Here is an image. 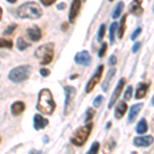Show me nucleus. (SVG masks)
<instances>
[{"label": "nucleus", "mask_w": 154, "mask_h": 154, "mask_svg": "<svg viewBox=\"0 0 154 154\" xmlns=\"http://www.w3.org/2000/svg\"><path fill=\"white\" fill-rule=\"evenodd\" d=\"M0 46L5 48H12L14 46V42L11 39H6V38H1L0 40Z\"/></svg>", "instance_id": "nucleus-25"}, {"label": "nucleus", "mask_w": 154, "mask_h": 154, "mask_svg": "<svg viewBox=\"0 0 154 154\" xmlns=\"http://www.w3.org/2000/svg\"><path fill=\"white\" fill-rule=\"evenodd\" d=\"M64 91H65V97H66L65 106H64V114L68 115L71 111L72 103H73V100L76 96V88H73V86H65Z\"/></svg>", "instance_id": "nucleus-6"}, {"label": "nucleus", "mask_w": 154, "mask_h": 154, "mask_svg": "<svg viewBox=\"0 0 154 154\" xmlns=\"http://www.w3.org/2000/svg\"><path fill=\"white\" fill-rule=\"evenodd\" d=\"M126 111H128V104L123 101H119L117 106H116V108H115V113H114V115H115V117L117 119H120L123 117V115L126 113Z\"/></svg>", "instance_id": "nucleus-15"}, {"label": "nucleus", "mask_w": 154, "mask_h": 154, "mask_svg": "<svg viewBox=\"0 0 154 154\" xmlns=\"http://www.w3.org/2000/svg\"><path fill=\"white\" fill-rule=\"evenodd\" d=\"M83 1H86V0H83Z\"/></svg>", "instance_id": "nucleus-45"}, {"label": "nucleus", "mask_w": 154, "mask_h": 154, "mask_svg": "<svg viewBox=\"0 0 154 154\" xmlns=\"http://www.w3.org/2000/svg\"><path fill=\"white\" fill-rule=\"evenodd\" d=\"M142 3H143V0H133L131 3L130 4L128 11H130L131 14H135V16H137V17L142 16L143 12H144V8L142 7Z\"/></svg>", "instance_id": "nucleus-12"}, {"label": "nucleus", "mask_w": 154, "mask_h": 154, "mask_svg": "<svg viewBox=\"0 0 154 154\" xmlns=\"http://www.w3.org/2000/svg\"><path fill=\"white\" fill-rule=\"evenodd\" d=\"M103 101H104V98H103V96H98L97 98L94 100V103H93V105L95 108H98V107H100L101 106V104L103 103Z\"/></svg>", "instance_id": "nucleus-31"}, {"label": "nucleus", "mask_w": 154, "mask_h": 154, "mask_svg": "<svg viewBox=\"0 0 154 154\" xmlns=\"http://www.w3.org/2000/svg\"><path fill=\"white\" fill-rule=\"evenodd\" d=\"M103 71H104V65H100L98 67V69H97L96 73L94 74L93 77H91V79L88 80V84H86V88H85V91L86 93H91V91H93L94 88H95V86L100 82L102 76H103Z\"/></svg>", "instance_id": "nucleus-7"}, {"label": "nucleus", "mask_w": 154, "mask_h": 154, "mask_svg": "<svg viewBox=\"0 0 154 154\" xmlns=\"http://www.w3.org/2000/svg\"><path fill=\"white\" fill-rule=\"evenodd\" d=\"M91 130H93V123L91 122L79 128L78 130L74 131L73 136H72L70 140L71 143L75 146H82L88 139V137L91 133Z\"/></svg>", "instance_id": "nucleus-4"}, {"label": "nucleus", "mask_w": 154, "mask_h": 154, "mask_svg": "<svg viewBox=\"0 0 154 154\" xmlns=\"http://www.w3.org/2000/svg\"><path fill=\"white\" fill-rule=\"evenodd\" d=\"M149 88V84L145 83V82H141L139 83L138 88H137L136 94H135V98L137 100H140V99H143L144 97L147 95V91Z\"/></svg>", "instance_id": "nucleus-16"}, {"label": "nucleus", "mask_w": 154, "mask_h": 154, "mask_svg": "<svg viewBox=\"0 0 154 154\" xmlns=\"http://www.w3.org/2000/svg\"><path fill=\"white\" fill-rule=\"evenodd\" d=\"M123 7H125V3H123L122 1H120L117 5L115 6V8H114V11L112 12V18L113 19H117L119 18V16H120V14L123 11Z\"/></svg>", "instance_id": "nucleus-23"}, {"label": "nucleus", "mask_w": 154, "mask_h": 154, "mask_svg": "<svg viewBox=\"0 0 154 154\" xmlns=\"http://www.w3.org/2000/svg\"><path fill=\"white\" fill-rule=\"evenodd\" d=\"M40 74H41V76H43V77H48V75H51V70L46 68H41Z\"/></svg>", "instance_id": "nucleus-36"}, {"label": "nucleus", "mask_w": 154, "mask_h": 154, "mask_svg": "<svg viewBox=\"0 0 154 154\" xmlns=\"http://www.w3.org/2000/svg\"><path fill=\"white\" fill-rule=\"evenodd\" d=\"M111 143H112V142H111ZM111 143H110V142L107 143V144H106V146L104 147V152H105L106 154H108L109 152H110V151H112V150H113V148H114V146H115V144L111 146Z\"/></svg>", "instance_id": "nucleus-34"}, {"label": "nucleus", "mask_w": 154, "mask_h": 154, "mask_svg": "<svg viewBox=\"0 0 154 154\" xmlns=\"http://www.w3.org/2000/svg\"><path fill=\"white\" fill-rule=\"evenodd\" d=\"M56 1L57 0H40V2L44 6H51V4H54Z\"/></svg>", "instance_id": "nucleus-37"}, {"label": "nucleus", "mask_w": 154, "mask_h": 154, "mask_svg": "<svg viewBox=\"0 0 154 154\" xmlns=\"http://www.w3.org/2000/svg\"><path fill=\"white\" fill-rule=\"evenodd\" d=\"M30 46V44L27 42L23 37H19L18 40H17V48H18L19 51H23L25 49H27Z\"/></svg>", "instance_id": "nucleus-22"}, {"label": "nucleus", "mask_w": 154, "mask_h": 154, "mask_svg": "<svg viewBox=\"0 0 154 154\" xmlns=\"http://www.w3.org/2000/svg\"><path fill=\"white\" fill-rule=\"evenodd\" d=\"M37 110L41 113L51 115L54 113L56 109V103H54V97L51 91L48 88H43L39 91L38 102H37Z\"/></svg>", "instance_id": "nucleus-1"}, {"label": "nucleus", "mask_w": 154, "mask_h": 154, "mask_svg": "<svg viewBox=\"0 0 154 154\" xmlns=\"http://www.w3.org/2000/svg\"><path fill=\"white\" fill-rule=\"evenodd\" d=\"M154 142V138L152 136H145V137H137L134 139V145L137 147H148L152 145Z\"/></svg>", "instance_id": "nucleus-11"}, {"label": "nucleus", "mask_w": 154, "mask_h": 154, "mask_svg": "<svg viewBox=\"0 0 154 154\" xmlns=\"http://www.w3.org/2000/svg\"><path fill=\"white\" fill-rule=\"evenodd\" d=\"M116 73V69L115 68H112L109 70V72L107 73V76H106V79L103 81V84H102V89H103L104 91H108V88L109 86H110V83H111V80H112V78L114 77Z\"/></svg>", "instance_id": "nucleus-19"}, {"label": "nucleus", "mask_w": 154, "mask_h": 154, "mask_svg": "<svg viewBox=\"0 0 154 154\" xmlns=\"http://www.w3.org/2000/svg\"><path fill=\"white\" fill-rule=\"evenodd\" d=\"M54 56V44L49 43L39 46L35 51V57L39 60L41 65H48L51 63Z\"/></svg>", "instance_id": "nucleus-3"}, {"label": "nucleus", "mask_w": 154, "mask_h": 154, "mask_svg": "<svg viewBox=\"0 0 154 154\" xmlns=\"http://www.w3.org/2000/svg\"><path fill=\"white\" fill-rule=\"evenodd\" d=\"M96 114V111L94 110L93 108H88V110H86V117H85V121H89L91 120V118L95 116Z\"/></svg>", "instance_id": "nucleus-29"}, {"label": "nucleus", "mask_w": 154, "mask_h": 154, "mask_svg": "<svg viewBox=\"0 0 154 154\" xmlns=\"http://www.w3.org/2000/svg\"><path fill=\"white\" fill-rule=\"evenodd\" d=\"M66 7V3H64V2H62L61 4H58V5H57V8L58 9H64Z\"/></svg>", "instance_id": "nucleus-39"}, {"label": "nucleus", "mask_w": 154, "mask_h": 154, "mask_svg": "<svg viewBox=\"0 0 154 154\" xmlns=\"http://www.w3.org/2000/svg\"><path fill=\"white\" fill-rule=\"evenodd\" d=\"M67 29H68V23H64L63 26H62V30H63V31H66Z\"/></svg>", "instance_id": "nucleus-40"}, {"label": "nucleus", "mask_w": 154, "mask_h": 154, "mask_svg": "<svg viewBox=\"0 0 154 154\" xmlns=\"http://www.w3.org/2000/svg\"><path fill=\"white\" fill-rule=\"evenodd\" d=\"M141 33H142V28H141V27H138V28H136V30L133 32V34H131V40H135V39H136L139 35H140Z\"/></svg>", "instance_id": "nucleus-33"}, {"label": "nucleus", "mask_w": 154, "mask_h": 154, "mask_svg": "<svg viewBox=\"0 0 154 154\" xmlns=\"http://www.w3.org/2000/svg\"><path fill=\"white\" fill-rule=\"evenodd\" d=\"M148 130V125H147V121L146 119L142 118L140 121L138 122L137 125V128H136V131L139 134V135H142V134H145L146 131Z\"/></svg>", "instance_id": "nucleus-21"}, {"label": "nucleus", "mask_w": 154, "mask_h": 154, "mask_svg": "<svg viewBox=\"0 0 154 154\" xmlns=\"http://www.w3.org/2000/svg\"><path fill=\"white\" fill-rule=\"evenodd\" d=\"M143 108V104L139 103V104H135L131 107V110L128 112V122H133L136 119V117L138 116V114L140 113V111L142 110Z\"/></svg>", "instance_id": "nucleus-18"}, {"label": "nucleus", "mask_w": 154, "mask_h": 154, "mask_svg": "<svg viewBox=\"0 0 154 154\" xmlns=\"http://www.w3.org/2000/svg\"><path fill=\"white\" fill-rule=\"evenodd\" d=\"M26 33H27V35H28L29 38L34 42L39 41L42 37L41 30L39 29L37 26H33V27H31V28H28L26 31Z\"/></svg>", "instance_id": "nucleus-13"}, {"label": "nucleus", "mask_w": 154, "mask_h": 154, "mask_svg": "<svg viewBox=\"0 0 154 154\" xmlns=\"http://www.w3.org/2000/svg\"><path fill=\"white\" fill-rule=\"evenodd\" d=\"M125 79L121 78L120 80L118 81L117 85H116V88H115V89H114L112 96H111V98H110V102H109V104H108V108L109 109L112 108V107L114 106V104L117 102L119 96H120V94H121V91H122L123 88H125Z\"/></svg>", "instance_id": "nucleus-8"}, {"label": "nucleus", "mask_w": 154, "mask_h": 154, "mask_svg": "<svg viewBox=\"0 0 154 154\" xmlns=\"http://www.w3.org/2000/svg\"><path fill=\"white\" fill-rule=\"evenodd\" d=\"M18 27V25L17 24H12V25H9L8 27L6 28V30L4 31V33H3V35H11V34L12 33V32L16 30V28Z\"/></svg>", "instance_id": "nucleus-30"}, {"label": "nucleus", "mask_w": 154, "mask_h": 154, "mask_svg": "<svg viewBox=\"0 0 154 154\" xmlns=\"http://www.w3.org/2000/svg\"><path fill=\"white\" fill-rule=\"evenodd\" d=\"M74 61H75L76 64H79V65L88 66L91 63V56L89 54L88 51H79L74 57Z\"/></svg>", "instance_id": "nucleus-9"}, {"label": "nucleus", "mask_w": 154, "mask_h": 154, "mask_svg": "<svg viewBox=\"0 0 154 154\" xmlns=\"http://www.w3.org/2000/svg\"><path fill=\"white\" fill-rule=\"evenodd\" d=\"M48 125V120L46 118L42 117L39 114H35L34 115V128L36 131L42 130V128H44Z\"/></svg>", "instance_id": "nucleus-14"}, {"label": "nucleus", "mask_w": 154, "mask_h": 154, "mask_svg": "<svg viewBox=\"0 0 154 154\" xmlns=\"http://www.w3.org/2000/svg\"><path fill=\"white\" fill-rule=\"evenodd\" d=\"M99 149H100V143L95 142L93 143V145L91 146V148H89V150L88 151L86 154H98Z\"/></svg>", "instance_id": "nucleus-26"}, {"label": "nucleus", "mask_w": 154, "mask_h": 154, "mask_svg": "<svg viewBox=\"0 0 154 154\" xmlns=\"http://www.w3.org/2000/svg\"><path fill=\"white\" fill-rule=\"evenodd\" d=\"M117 27H118V24L116 23V22H113L110 26V30H109V35H110V37H109V38H110L111 43H114V37H115V31H116V29H117Z\"/></svg>", "instance_id": "nucleus-24"}, {"label": "nucleus", "mask_w": 154, "mask_h": 154, "mask_svg": "<svg viewBox=\"0 0 154 154\" xmlns=\"http://www.w3.org/2000/svg\"><path fill=\"white\" fill-rule=\"evenodd\" d=\"M43 11L38 3L33 1L26 2L22 4L17 9V14L21 19H29V20H37L42 16Z\"/></svg>", "instance_id": "nucleus-2"}, {"label": "nucleus", "mask_w": 154, "mask_h": 154, "mask_svg": "<svg viewBox=\"0 0 154 154\" xmlns=\"http://www.w3.org/2000/svg\"><path fill=\"white\" fill-rule=\"evenodd\" d=\"M131 95H133V86L131 85H128V88H126L125 93V101H130L131 98Z\"/></svg>", "instance_id": "nucleus-28"}, {"label": "nucleus", "mask_w": 154, "mask_h": 154, "mask_svg": "<svg viewBox=\"0 0 154 154\" xmlns=\"http://www.w3.org/2000/svg\"><path fill=\"white\" fill-rule=\"evenodd\" d=\"M31 74V67L28 65H22L16 67L9 72L8 79L14 83H20L27 80Z\"/></svg>", "instance_id": "nucleus-5"}, {"label": "nucleus", "mask_w": 154, "mask_h": 154, "mask_svg": "<svg viewBox=\"0 0 154 154\" xmlns=\"http://www.w3.org/2000/svg\"><path fill=\"white\" fill-rule=\"evenodd\" d=\"M109 64H110L111 66H114L117 64V58H116L114 54H112V56L110 57V59H109Z\"/></svg>", "instance_id": "nucleus-38"}, {"label": "nucleus", "mask_w": 154, "mask_h": 154, "mask_svg": "<svg viewBox=\"0 0 154 154\" xmlns=\"http://www.w3.org/2000/svg\"><path fill=\"white\" fill-rule=\"evenodd\" d=\"M81 7V0H73L70 6V11H69V22L71 24H74L76 21V18L79 14Z\"/></svg>", "instance_id": "nucleus-10"}, {"label": "nucleus", "mask_w": 154, "mask_h": 154, "mask_svg": "<svg viewBox=\"0 0 154 154\" xmlns=\"http://www.w3.org/2000/svg\"><path fill=\"white\" fill-rule=\"evenodd\" d=\"M105 32H106V26L104 24H102L100 26V29H99L98 32V41H102L105 36Z\"/></svg>", "instance_id": "nucleus-27"}, {"label": "nucleus", "mask_w": 154, "mask_h": 154, "mask_svg": "<svg viewBox=\"0 0 154 154\" xmlns=\"http://www.w3.org/2000/svg\"><path fill=\"white\" fill-rule=\"evenodd\" d=\"M7 2H9V3H16L18 0H6Z\"/></svg>", "instance_id": "nucleus-41"}, {"label": "nucleus", "mask_w": 154, "mask_h": 154, "mask_svg": "<svg viewBox=\"0 0 154 154\" xmlns=\"http://www.w3.org/2000/svg\"><path fill=\"white\" fill-rule=\"evenodd\" d=\"M11 109L12 115L19 116L20 114H22V113H23L24 111H25V109H26V105H25L24 102H22V101H17V102H14V103L11 105Z\"/></svg>", "instance_id": "nucleus-17"}, {"label": "nucleus", "mask_w": 154, "mask_h": 154, "mask_svg": "<svg viewBox=\"0 0 154 154\" xmlns=\"http://www.w3.org/2000/svg\"><path fill=\"white\" fill-rule=\"evenodd\" d=\"M126 18L128 16L123 14L122 18L120 20V24H119V28H118V38L122 39V37L125 36V29H126Z\"/></svg>", "instance_id": "nucleus-20"}, {"label": "nucleus", "mask_w": 154, "mask_h": 154, "mask_svg": "<svg viewBox=\"0 0 154 154\" xmlns=\"http://www.w3.org/2000/svg\"><path fill=\"white\" fill-rule=\"evenodd\" d=\"M109 1H113V0H109Z\"/></svg>", "instance_id": "nucleus-44"}, {"label": "nucleus", "mask_w": 154, "mask_h": 154, "mask_svg": "<svg viewBox=\"0 0 154 154\" xmlns=\"http://www.w3.org/2000/svg\"><path fill=\"white\" fill-rule=\"evenodd\" d=\"M110 125H111V122H108V123H107V126H106L107 130H108V128H110Z\"/></svg>", "instance_id": "nucleus-42"}, {"label": "nucleus", "mask_w": 154, "mask_h": 154, "mask_svg": "<svg viewBox=\"0 0 154 154\" xmlns=\"http://www.w3.org/2000/svg\"><path fill=\"white\" fill-rule=\"evenodd\" d=\"M141 46H142V42H136L135 44L133 45V48H131V51H133V53H138L139 51H140Z\"/></svg>", "instance_id": "nucleus-35"}, {"label": "nucleus", "mask_w": 154, "mask_h": 154, "mask_svg": "<svg viewBox=\"0 0 154 154\" xmlns=\"http://www.w3.org/2000/svg\"><path fill=\"white\" fill-rule=\"evenodd\" d=\"M151 103H152V105L154 106V96L152 97V100H151Z\"/></svg>", "instance_id": "nucleus-43"}, {"label": "nucleus", "mask_w": 154, "mask_h": 154, "mask_svg": "<svg viewBox=\"0 0 154 154\" xmlns=\"http://www.w3.org/2000/svg\"><path fill=\"white\" fill-rule=\"evenodd\" d=\"M107 48H108V46H107V43H105V42H104V43L102 44V46H101L100 51H99V54H99V57H100V58H103V57L106 54Z\"/></svg>", "instance_id": "nucleus-32"}]
</instances>
